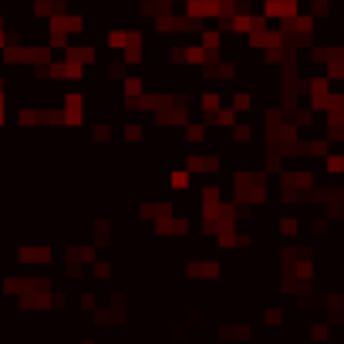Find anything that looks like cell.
<instances>
[{
    "mask_svg": "<svg viewBox=\"0 0 344 344\" xmlns=\"http://www.w3.org/2000/svg\"><path fill=\"white\" fill-rule=\"evenodd\" d=\"M172 186H176V189H189V176H186V172H176V176H172Z\"/></svg>",
    "mask_w": 344,
    "mask_h": 344,
    "instance_id": "1",
    "label": "cell"
},
{
    "mask_svg": "<svg viewBox=\"0 0 344 344\" xmlns=\"http://www.w3.org/2000/svg\"><path fill=\"white\" fill-rule=\"evenodd\" d=\"M328 169H331V172H341V169H344V159H341V155H331Z\"/></svg>",
    "mask_w": 344,
    "mask_h": 344,
    "instance_id": "3",
    "label": "cell"
},
{
    "mask_svg": "<svg viewBox=\"0 0 344 344\" xmlns=\"http://www.w3.org/2000/svg\"><path fill=\"white\" fill-rule=\"evenodd\" d=\"M203 108H206V112H216V108H219V98H216V95H206V98H203Z\"/></svg>",
    "mask_w": 344,
    "mask_h": 344,
    "instance_id": "2",
    "label": "cell"
}]
</instances>
